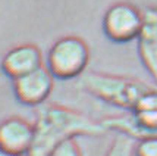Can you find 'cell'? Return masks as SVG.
I'll list each match as a JSON object with an SVG mask.
<instances>
[{
    "label": "cell",
    "mask_w": 157,
    "mask_h": 156,
    "mask_svg": "<svg viewBox=\"0 0 157 156\" xmlns=\"http://www.w3.org/2000/svg\"><path fill=\"white\" fill-rule=\"evenodd\" d=\"M34 142L27 156H48L56 146L76 136L98 137L107 133L101 122L90 119L84 114L59 105L37 106Z\"/></svg>",
    "instance_id": "6da1fadb"
},
{
    "label": "cell",
    "mask_w": 157,
    "mask_h": 156,
    "mask_svg": "<svg viewBox=\"0 0 157 156\" xmlns=\"http://www.w3.org/2000/svg\"><path fill=\"white\" fill-rule=\"evenodd\" d=\"M81 84L84 90L103 102L129 110H134L138 100L150 90L141 81L104 72L82 74Z\"/></svg>",
    "instance_id": "7a4b0ae2"
},
{
    "label": "cell",
    "mask_w": 157,
    "mask_h": 156,
    "mask_svg": "<svg viewBox=\"0 0 157 156\" xmlns=\"http://www.w3.org/2000/svg\"><path fill=\"white\" fill-rule=\"evenodd\" d=\"M90 61V49L87 43L76 37L66 35L53 43L47 53V66L53 77L71 80L85 72Z\"/></svg>",
    "instance_id": "3957f363"
},
{
    "label": "cell",
    "mask_w": 157,
    "mask_h": 156,
    "mask_svg": "<svg viewBox=\"0 0 157 156\" xmlns=\"http://www.w3.org/2000/svg\"><path fill=\"white\" fill-rule=\"evenodd\" d=\"M143 12L128 2L115 3L103 16V31L116 43L137 40L143 28Z\"/></svg>",
    "instance_id": "277c9868"
},
{
    "label": "cell",
    "mask_w": 157,
    "mask_h": 156,
    "mask_svg": "<svg viewBox=\"0 0 157 156\" xmlns=\"http://www.w3.org/2000/svg\"><path fill=\"white\" fill-rule=\"evenodd\" d=\"M55 86V77L47 66H40L35 71L13 80V93L22 105L40 106L48 99Z\"/></svg>",
    "instance_id": "5b68a950"
},
{
    "label": "cell",
    "mask_w": 157,
    "mask_h": 156,
    "mask_svg": "<svg viewBox=\"0 0 157 156\" xmlns=\"http://www.w3.org/2000/svg\"><path fill=\"white\" fill-rule=\"evenodd\" d=\"M34 142V125L21 116L0 122V150L13 156H27Z\"/></svg>",
    "instance_id": "8992f818"
},
{
    "label": "cell",
    "mask_w": 157,
    "mask_h": 156,
    "mask_svg": "<svg viewBox=\"0 0 157 156\" xmlns=\"http://www.w3.org/2000/svg\"><path fill=\"white\" fill-rule=\"evenodd\" d=\"M143 28L137 38V49L144 68L157 82V7H145Z\"/></svg>",
    "instance_id": "52a82bcc"
},
{
    "label": "cell",
    "mask_w": 157,
    "mask_h": 156,
    "mask_svg": "<svg viewBox=\"0 0 157 156\" xmlns=\"http://www.w3.org/2000/svg\"><path fill=\"white\" fill-rule=\"evenodd\" d=\"M0 65L9 78L16 80L43 66V56L35 44H19L6 52Z\"/></svg>",
    "instance_id": "ba28073f"
},
{
    "label": "cell",
    "mask_w": 157,
    "mask_h": 156,
    "mask_svg": "<svg viewBox=\"0 0 157 156\" xmlns=\"http://www.w3.org/2000/svg\"><path fill=\"white\" fill-rule=\"evenodd\" d=\"M104 156H135V140L125 134H117Z\"/></svg>",
    "instance_id": "9c48e42d"
},
{
    "label": "cell",
    "mask_w": 157,
    "mask_h": 156,
    "mask_svg": "<svg viewBox=\"0 0 157 156\" xmlns=\"http://www.w3.org/2000/svg\"><path fill=\"white\" fill-rule=\"evenodd\" d=\"M48 156H82V152L75 138H68L59 143Z\"/></svg>",
    "instance_id": "30bf717a"
},
{
    "label": "cell",
    "mask_w": 157,
    "mask_h": 156,
    "mask_svg": "<svg viewBox=\"0 0 157 156\" xmlns=\"http://www.w3.org/2000/svg\"><path fill=\"white\" fill-rule=\"evenodd\" d=\"M135 156H157V137L138 140L135 143Z\"/></svg>",
    "instance_id": "8fae6325"
},
{
    "label": "cell",
    "mask_w": 157,
    "mask_h": 156,
    "mask_svg": "<svg viewBox=\"0 0 157 156\" xmlns=\"http://www.w3.org/2000/svg\"><path fill=\"white\" fill-rule=\"evenodd\" d=\"M134 110H157V90H148L138 100Z\"/></svg>",
    "instance_id": "7c38bea8"
},
{
    "label": "cell",
    "mask_w": 157,
    "mask_h": 156,
    "mask_svg": "<svg viewBox=\"0 0 157 156\" xmlns=\"http://www.w3.org/2000/svg\"><path fill=\"white\" fill-rule=\"evenodd\" d=\"M0 156H13V155H9L6 152H2V150H0Z\"/></svg>",
    "instance_id": "4fadbf2b"
}]
</instances>
